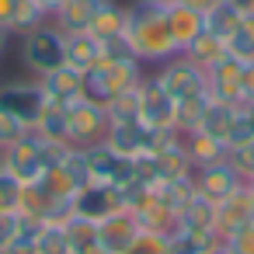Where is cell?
Segmentation results:
<instances>
[{"mask_svg": "<svg viewBox=\"0 0 254 254\" xmlns=\"http://www.w3.org/2000/svg\"><path fill=\"white\" fill-rule=\"evenodd\" d=\"M167 11L171 0H129L126 4V35L132 39L143 66H160L181 53L171 35Z\"/></svg>", "mask_w": 254, "mask_h": 254, "instance_id": "cell-1", "label": "cell"}, {"mask_svg": "<svg viewBox=\"0 0 254 254\" xmlns=\"http://www.w3.org/2000/svg\"><path fill=\"white\" fill-rule=\"evenodd\" d=\"M18 49H21V66L32 77H46L49 70L66 63V35L53 25V18L25 35H18Z\"/></svg>", "mask_w": 254, "mask_h": 254, "instance_id": "cell-2", "label": "cell"}, {"mask_svg": "<svg viewBox=\"0 0 254 254\" xmlns=\"http://www.w3.org/2000/svg\"><path fill=\"white\" fill-rule=\"evenodd\" d=\"M108 126H112V122H108L105 105L87 101V98L66 105V143H70V146L87 150V146L101 143L105 132H108Z\"/></svg>", "mask_w": 254, "mask_h": 254, "instance_id": "cell-3", "label": "cell"}, {"mask_svg": "<svg viewBox=\"0 0 254 254\" xmlns=\"http://www.w3.org/2000/svg\"><path fill=\"white\" fill-rule=\"evenodd\" d=\"M153 77H157V84L174 98V101H188V98H198V94H205V70L198 66V63H191L188 56H171L167 63H160L157 70H153Z\"/></svg>", "mask_w": 254, "mask_h": 254, "instance_id": "cell-4", "label": "cell"}, {"mask_svg": "<svg viewBox=\"0 0 254 254\" xmlns=\"http://www.w3.org/2000/svg\"><path fill=\"white\" fill-rule=\"evenodd\" d=\"M0 108H7L14 119H21L28 129H35L42 112L49 108V98H46L39 77H32V80H7V84H0Z\"/></svg>", "mask_w": 254, "mask_h": 254, "instance_id": "cell-5", "label": "cell"}, {"mask_svg": "<svg viewBox=\"0 0 254 254\" xmlns=\"http://www.w3.org/2000/svg\"><path fill=\"white\" fill-rule=\"evenodd\" d=\"M4 171H11L21 185H32V181H42L49 164L42 157V136L39 129H28L14 146L4 150Z\"/></svg>", "mask_w": 254, "mask_h": 254, "instance_id": "cell-6", "label": "cell"}, {"mask_svg": "<svg viewBox=\"0 0 254 254\" xmlns=\"http://www.w3.org/2000/svg\"><path fill=\"white\" fill-rule=\"evenodd\" d=\"M84 157H87L91 181H98V185H115V188H126V185L132 181V157L115 153L105 139L94 143V146H87Z\"/></svg>", "mask_w": 254, "mask_h": 254, "instance_id": "cell-7", "label": "cell"}, {"mask_svg": "<svg viewBox=\"0 0 254 254\" xmlns=\"http://www.w3.org/2000/svg\"><path fill=\"white\" fill-rule=\"evenodd\" d=\"M174 112L178 101L157 84L153 73H146L139 84V122L146 129H174Z\"/></svg>", "mask_w": 254, "mask_h": 254, "instance_id": "cell-8", "label": "cell"}, {"mask_svg": "<svg viewBox=\"0 0 254 254\" xmlns=\"http://www.w3.org/2000/svg\"><path fill=\"white\" fill-rule=\"evenodd\" d=\"M119 209H126V202H122V188H115V185H98V181H91V185H84V188L73 195V212L84 216V219H94V223L108 219V216L119 212Z\"/></svg>", "mask_w": 254, "mask_h": 254, "instance_id": "cell-9", "label": "cell"}, {"mask_svg": "<svg viewBox=\"0 0 254 254\" xmlns=\"http://www.w3.org/2000/svg\"><path fill=\"white\" fill-rule=\"evenodd\" d=\"M139 233L143 230H139L136 212L132 209H119V212H112L108 219L98 223V247H105L108 254H126L136 244Z\"/></svg>", "mask_w": 254, "mask_h": 254, "instance_id": "cell-10", "label": "cell"}, {"mask_svg": "<svg viewBox=\"0 0 254 254\" xmlns=\"http://www.w3.org/2000/svg\"><path fill=\"white\" fill-rule=\"evenodd\" d=\"M240 66L244 60L237 56H223L205 70V91L212 101H226V105H240Z\"/></svg>", "mask_w": 254, "mask_h": 254, "instance_id": "cell-11", "label": "cell"}, {"mask_svg": "<svg viewBox=\"0 0 254 254\" xmlns=\"http://www.w3.org/2000/svg\"><path fill=\"white\" fill-rule=\"evenodd\" d=\"M240 185H244V178L233 171L230 160H216V164L195 171V191H202V195L212 198V202H223V198L233 195Z\"/></svg>", "mask_w": 254, "mask_h": 254, "instance_id": "cell-12", "label": "cell"}, {"mask_svg": "<svg viewBox=\"0 0 254 254\" xmlns=\"http://www.w3.org/2000/svg\"><path fill=\"white\" fill-rule=\"evenodd\" d=\"M39 84H42V91H46V98H49V105H73V101H80L84 98V73L80 70H73V66H56V70H49L46 77H39Z\"/></svg>", "mask_w": 254, "mask_h": 254, "instance_id": "cell-13", "label": "cell"}, {"mask_svg": "<svg viewBox=\"0 0 254 254\" xmlns=\"http://www.w3.org/2000/svg\"><path fill=\"white\" fill-rule=\"evenodd\" d=\"M251 219H254V202H251L244 185L233 195H226L223 202H216V233H219V240H226L233 230H240Z\"/></svg>", "mask_w": 254, "mask_h": 254, "instance_id": "cell-14", "label": "cell"}, {"mask_svg": "<svg viewBox=\"0 0 254 254\" xmlns=\"http://www.w3.org/2000/svg\"><path fill=\"white\" fill-rule=\"evenodd\" d=\"M178 230L198 233V237H219L216 233V202L205 198L202 191H195L188 198V205L178 212Z\"/></svg>", "mask_w": 254, "mask_h": 254, "instance_id": "cell-15", "label": "cell"}, {"mask_svg": "<svg viewBox=\"0 0 254 254\" xmlns=\"http://www.w3.org/2000/svg\"><path fill=\"white\" fill-rule=\"evenodd\" d=\"M98 7H101V0H60L53 11V25L60 32H87Z\"/></svg>", "mask_w": 254, "mask_h": 254, "instance_id": "cell-16", "label": "cell"}, {"mask_svg": "<svg viewBox=\"0 0 254 254\" xmlns=\"http://www.w3.org/2000/svg\"><path fill=\"white\" fill-rule=\"evenodd\" d=\"M167 25H171V35H174V42H178L181 53H185V46H191V42L205 32L202 11H195V7H188V4H178V0H171Z\"/></svg>", "mask_w": 254, "mask_h": 254, "instance_id": "cell-17", "label": "cell"}, {"mask_svg": "<svg viewBox=\"0 0 254 254\" xmlns=\"http://www.w3.org/2000/svg\"><path fill=\"white\" fill-rule=\"evenodd\" d=\"M105 143H108L115 153H122V157H136V153L146 150L150 129H146L143 122H112L108 132H105Z\"/></svg>", "mask_w": 254, "mask_h": 254, "instance_id": "cell-18", "label": "cell"}, {"mask_svg": "<svg viewBox=\"0 0 254 254\" xmlns=\"http://www.w3.org/2000/svg\"><path fill=\"white\" fill-rule=\"evenodd\" d=\"M63 35H66V66L84 73L101 63V39H94L91 32H63Z\"/></svg>", "mask_w": 254, "mask_h": 254, "instance_id": "cell-19", "label": "cell"}, {"mask_svg": "<svg viewBox=\"0 0 254 254\" xmlns=\"http://www.w3.org/2000/svg\"><path fill=\"white\" fill-rule=\"evenodd\" d=\"M185 150H188L195 171H198V167H209V164H216V160H226V153H230V146H226L223 139H216V136H209V132H202V129L185 132Z\"/></svg>", "mask_w": 254, "mask_h": 254, "instance_id": "cell-20", "label": "cell"}, {"mask_svg": "<svg viewBox=\"0 0 254 254\" xmlns=\"http://www.w3.org/2000/svg\"><path fill=\"white\" fill-rule=\"evenodd\" d=\"M237 112H240V105H226V101H212V98H209V105H205V112H202L198 129L226 143V139H230V129H233V119H237ZM226 146H230V143H226Z\"/></svg>", "mask_w": 254, "mask_h": 254, "instance_id": "cell-21", "label": "cell"}, {"mask_svg": "<svg viewBox=\"0 0 254 254\" xmlns=\"http://www.w3.org/2000/svg\"><path fill=\"white\" fill-rule=\"evenodd\" d=\"M195 195V178H174V181H157L153 185V198L178 219V212L188 205V198Z\"/></svg>", "mask_w": 254, "mask_h": 254, "instance_id": "cell-22", "label": "cell"}, {"mask_svg": "<svg viewBox=\"0 0 254 254\" xmlns=\"http://www.w3.org/2000/svg\"><path fill=\"white\" fill-rule=\"evenodd\" d=\"M247 7H240L237 0H219V4H212L205 14H202V21H205V32H212V35H219L223 42H226V35L237 28V21H240V14H244Z\"/></svg>", "mask_w": 254, "mask_h": 254, "instance_id": "cell-23", "label": "cell"}, {"mask_svg": "<svg viewBox=\"0 0 254 254\" xmlns=\"http://www.w3.org/2000/svg\"><path fill=\"white\" fill-rule=\"evenodd\" d=\"M87 32L94 39H108V35L126 32V4H119V0H101V7H98Z\"/></svg>", "mask_w": 254, "mask_h": 254, "instance_id": "cell-24", "label": "cell"}, {"mask_svg": "<svg viewBox=\"0 0 254 254\" xmlns=\"http://www.w3.org/2000/svg\"><path fill=\"white\" fill-rule=\"evenodd\" d=\"M63 230H66V244H70V254H84L91 247H98V223L94 219H84V216H70L63 219Z\"/></svg>", "mask_w": 254, "mask_h": 254, "instance_id": "cell-25", "label": "cell"}, {"mask_svg": "<svg viewBox=\"0 0 254 254\" xmlns=\"http://www.w3.org/2000/svg\"><path fill=\"white\" fill-rule=\"evenodd\" d=\"M226 53L237 56V60H244V63L254 60V11H251V7L240 14L237 28L226 35Z\"/></svg>", "mask_w": 254, "mask_h": 254, "instance_id": "cell-26", "label": "cell"}, {"mask_svg": "<svg viewBox=\"0 0 254 254\" xmlns=\"http://www.w3.org/2000/svg\"><path fill=\"white\" fill-rule=\"evenodd\" d=\"M181 56H188L191 63H198L202 70H209L216 60H223L226 56V42L219 39V35H212V32H202L191 46H185V53Z\"/></svg>", "mask_w": 254, "mask_h": 254, "instance_id": "cell-27", "label": "cell"}, {"mask_svg": "<svg viewBox=\"0 0 254 254\" xmlns=\"http://www.w3.org/2000/svg\"><path fill=\"white\" fill-rule=\"evenodd\" d=\"M84 98L87 101H98V105H108L115 98V87H112V77H108V66L105 60L91 70H84Z\"/></svg>", "mask_w": 254, "mask_h": 254, "instance_id": "cell-28", "label": "cell"}, {"mask_svg": "<svg viewBox=\"0 0 254 254\" xmlns=\"http://www.w3.org/2000/svg\"><path fill=\"white\" fill-rule=\"evenodd\" d=\"M143 84V80H139ZM139 84L129 87V91H119L105 112H108V122H139Z\"/></svg>", "mask_w": 254, "mask_h": 254, "instance_id": "cell-29", "label": "cell"}, {"mask_svg": "<svg viewBox=\"0 0 254 254\" xmlns=\"http://www.w3.org/2000/svg\"><path fill=\"white\" fill-rule=\"evenodd\" d=\"M46 21H49V11H46V7L39 4V0H18V11H14L11 32H14V39H18V35L32 32V28L46 25Z\"/></svg>", "mask_w": 254, "mask_h": 254, "instance_id": "cell-30", "label": "cell"}, {"mask_svg": "<svg viewBox=\"0 0 254 254\" xmlns=\"http://www.w3.org/2000/svg\"><path fill=\"white\" fill-rule=\"evenodd\" d=\"M39 254H70L63 223H56V219L39 223Z\"/></svg>", "mask_w": 254, "mask_h": 254, "instance_id": "cell-31", "label": "cell"}, {"mask_svg": "<svg viewBox=\"0 0 254 254\" xmlns=\"http://www.w3.org/2000/svg\"><path fill=\"white\" fill-rule=\"evenodd\" d=\"M101 60H108V63H132V60H136V63H139L136 46H132V39H129L126 32L101 39Z\"/></svg>", "mask_w": 254, "mask_h": 254, "instance_id": "cell-32", "label": "cell"}, {"mask_svg": "<svg viewBox=\"0 0 254 254\" xmlns=\"http://www.w3.org/2000/svg\"><path fill=\"white\" fill-rule=\"evenodd\" d=\"M0 254H39V223L35 219H21L14 240L0 251Z\"/></svg>", "mask_w": 254, "mask_h": 254, "instance_id": "cell-33", "label": "cell"}, {"mask_svg": "<svg viewBox=\"0 0 254 254\" xmlns=\"http://www.w3.org/2000/svg\"><path fill=\"white\" fill-rule=\"evenodd\" d=\"M42 136H49V139H60V143H66V108L63 105H49L46 112H42V119H39V126H35ZM70 146V143H66Z\"/></svg>", "mask_w": 254, "mask_h": 254, "instance_id": "cell-34", "label": "cell"}, {"mask_svg": "<svg viewBox=\"0 0 254 254\" xmlns=\"http://www.w3.org/2000/svg\"><path fill=\"white\" fill-rule=\"evenodd\" d=\"M21 191H25V185L11 171H0V212H18L21 209Z\"/></svg>", "mask_w": 254, "mask_h": 254, "instance_id": "cell-35", "label": "cell"}, {"mask_svg": "<svg viewBox=\"0 0 254 254\" xmlns=\"http://www.w3.org/2000/svg\"><path fill=\"white\" fill-rule=\"evenodd\" d=\"M226 160L233 164V171H237L244 181H251V178H254V139H247V143H240V146H230Z\"/></svg>", "mask_w": 254, "mask_h": 254, "instance_id": "cell-36", "label": "cell"}, {"mask_svg": "<svg viewBox=\"0 0 254 254\" xmlns=\"http://www.w3.org/2000/svg\"><path fill=\"white\" fill-rule=\"evenodd\" d=\"M25 132H28V126H25L21 119H14L7 108H0V150L14 146V143H18Z\"/></svg>", "mask_w": 254, "mask_h": 254, "instance_id": "cell-37", "label": "cell"}, {"mask_svg": "<svg viewBox=\"0 0 254 254\" xmlns=\"http://www.w3.org/2000/svg\"><path fill=\"white\" fill-rule=\"evenodd\" d=\"M223 244H226L233 254H254V219H251V223H244L240 230H233Z\"/></svg>", "mask_w": 254, "mask_h": 254, "instance_id": "cell-38", "label": "cell"}, {"mask_svg": "<svg viewBox=\"0 0 254 254\" xmlns=\"http://www.w3.org/2000/svg\"><path fill=\"white\" fill-rule=\"evenodd\" d=\"M126 254H167V251H164V237H160V233H146V230H143V233L136 237V244H132Z\"/></svg>", "mask_w": 254, "mask_h": 254, "instance_id": "cell-39", "label": "cell"}, {"mask_svg": "<svg viewBox=\"0 0 254 254\" xmlns=\"http://www.w3.org/2000/svg\"><path fill=\"white\" fill-rule=\"evenodd\" d=\"M247 139H254V122L244 115V112H237V119H233V129H230V146H240V143H247Z\"/></svg>", "mask_w": 254, "mask_h": 254, "instance_id": "cell-40", "label": "cell"}, {"mask_svg": "<svg viewBox=\"0 0 254 254\" xmlns=\"http://www.w3.org/2000/svg\"><path fill=\"white\" fill-rule=\"evenodd\" d=\"M18 226H21V216H18V212H0V251L14 240Z\"/></svg>", "mask_w": 254, "mask_h": 254, "instance_id": "cell-41", "label": "cell"}, {"mask_svg": "<svg viewBox=\"0 0 254 254\" xmlns=\"http://www.w3.org/2000/svg\"><path fill=\"white\" fill-rule=\"evenodd\" d=\"M247 98H254V60H247V63L240 66V105H244Z\"/></svg>", "mask_w": 254, "mask_h": 254, "instance_id": "cell-42", "label": "cell"}, {"mask_svg": "<svg viewBox=\"0 0 254 254\" xmlns=\"http://www.w3.org/2000/svg\"><path fill=\"white\" fill-rule=\"evenodd\" d=\"M14 11H18V0H0V25H4V28H11ZM11 35H14V32H11Z\"/></svg>", "mask_w": 254, "mask_h": 254, "instance_id": "cell-43", "label": "cell"}, {"mask_svg": "<svg viewBox=\"0 0 254 254\" xmlns=\"http://www.w3.org/2000/svg\"><path fill=\"white\" fill-rule=\"evenodd\" d=\"M178 4H188V7H195V11H202V14H205L212 4H219V0H178Z\"/></svg>", "mask_w": 254, "mask_h": 254, "instance_id": "cell-44", "label": "cell"}, {"mask_svg": "<svg viewBox=\"0 0 254 254\" xmlns=\"http://www.w3.org/2000/svg\"><path fill=\"white\" fill-rule=\"evenodd\" d=\"M11 28H4V25H0V60H4V53H7V46H11Z\"/></svg>", "mask_w": 254, "mask_h": 254, "instance_id": "cell-45", "label": "cell"}, {"mask_svg": "<svg viewBox=\"0 0 254 254\" xmlns=\"http://www.w3.org/2000/svg\"><path fill=\"white\" fill-rule=\"evenodd\" d=\"M202 254H233V251H230V247L219 240V244H212V247H209V251H202Z\"/></svg>", "mask_w": 254, "mask_h": 254, "instance_id": "cell-46", "label": "cell"}, {"mask_svg": "<svg viewBox=\"0 0 254 254\" xmlns=\"http://www.w3.org/2000/svg\"><path fill=\"white\" fill-rule=\"evenodd\" d=\"M240 112H244V115H247V119H251V122H254V98H247V101H244V105H240Z\"/></svg>", "mask_w": 254, "mask_h": 254, "instance_id": "cell-47", "label": "cell"}, {"mask_svg": "<svg viewBox=\"0 0 254 254\" xmlns=\"http://www.w3.org/2000/svg\"><path fill=\"white\" fill-rule=\"evenodd\" d=\"M39 4H42V7L49 11V18H53V11H56V4H60V0H39Z\"/></svg>", "mask_w": 254, "mask_h": 254, "instance_id": "cell-48", "label": "cell"}, {"mask_svg": "<svg viewBox=\"0 0 254 254\" xmlns=\"http://www.w3.org/2000/svg\"><path fill=\"white\" fill-rule=\"evenodd\" d=\"M244 188H247V195H251V202H254V178H251V181H244Z\"/></svg>", "mask_w": 254, "mask_h": 254, "instance_id": "cell-49", "label": "cell"}, {"mask_svg": "<svg viewBox=\"0 0 254 254\" xmlns=\"http://www.w3.org/2000/svg\"><path fill=\"white\" fill-rule=\"evenodd\" d=\"M237 4H240V7H251V0H237Z\"/></svg>", "mask_w": 254, "mask_h": 254, "instance_id": "cell-50", "label": "cell"}, {"mask_svg": "<svg viewBox=\"0 0 254 254\" xmlns=\"http://www.w3.org/2000/svg\"><path fill=\"white\" fill-rule=\"evenodd\" d=\"M0 171H4V150H0Z\"/></svg>", "mask_w": 254, "mask_h": 254, "instance_id": "cell-51", "label": "cell"}, {"mask_svg": "<svg viewBox=\"0 0 254 254\" xmlns=\"http://www.w3.org/2000/svg\"><path fill=\"white\" fill-rule=\"evenodd\" d=\"M251 11H254V0H251Z\"/></svg>", "mask_w": 254, "mask_h": 254, "instance_id": "cell-52", "label": "cell"}]
</instances>
